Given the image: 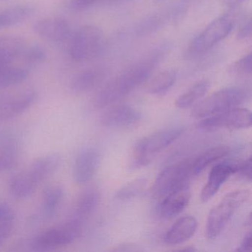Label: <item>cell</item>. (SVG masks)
Wrapping results in <instances>:
<instances>
[{
	"label": "cell",
	"instance_id": "7a4b0ae2",
	"mask_svg": "<svg viewBox=\"0 0 252 252\" xmlns=\"http://www.w3.org/2000/svg\"><path fill=\"white\" fill-rule=\"evenodd\" d=\"M63 158L58 153L44 155L35 159L26 169L17 172L10 180L9 191L17 199L27 198L39 186L61 167Z\"/></svg>",
	"mask_w": 252,
	"mask_h": 252
},
{
	"label": "cell",
	"instance_id": "5b68a950",
	"mask_svg": "<svg viewBox=\"0 0 252 252\" xmlns=\"http://www.w3.org/2000/svg\"><path fill=\"white\" fill-rule=\"evenodd\" d=\"M181 126H171L150 134L137 141L133 150V166L148 164L152 158L170 146L184 132Z\"/></svg>",
	"mask_w": 252,
	"mask_h": 252
},
{
	"label": "cell",
	"instance_id": "83f0119b",
	"mask_svg": "<svg viewBox=\"0 0 252 252\" xmlns=\"http://www.w3.org/2000/svg\"><path fill=\"white\" fill-rule=\"evenodd\" d=\"M177 72L172 69L163 70L155 75L147 85L149 94H160L167 91L175 84Z\"/></svg>",
	"mask_w": 252,
	"mask_h": 252
},
{
	"label": "cell",
	"instance_id": "e575fe53",
	"mask_svg": "<svg viewBox=\"0 0 252 252\" xmlns=\"http://www.w3.org/2000/svg\"><path fill=\"white\" fill-rule=\"evenodd\" d=\"M251 36H252V17L249 15L242 23L237 32V39L240 40H244L250 38Z\"/></svg>",
	"mask_w": 252,
	"mask_h": 252
},
{
	"label": "cell",
	"instance_id": "5bb4252c",
	"mask_svg": "<svg viewBox=\"0 0 252 252\" xmlns=\"http://www.w3.org/2000/svg\"><path fill=\"white\" fill-rule=\"evenodd\" d=\"M190 198L191 191L188 184L183 186L162 197L158 206V213L166 219L174 218L186 209Z\"/></svg>",
	"mask_w": 252,
	"mask_h": 252
},
{
	"label": "cell",
	"instance_id": "f546056e",
	"mask_svg": "<svg viewBox=\"0 0 252 252\" xmlns=\"http://www.w3.org/2000/svg\"><path fill=\"white\" fill-rule=\"evenodd\" d=\"M47 59L45 50L38 45H29L25 48L19 61L22 64L29 67L36 66L43 63Z\"/></svg>",
	"mask_w": 252,
	"mask_h": 252
},
{
	"label": "cell",
	"instance_id": "4fadbf2b",
	"mask_svg": "<svg viewBox=\"0 0 252 252\" xmlns=\"http://www.w3.org/2000/svg\"><path fill=\"white\" fill-rule=\"evenodd\" d=\"M101 156L95 149L88 148L78 154L73 165V176L76 184L83 185L94 178L100 164Z\"/></svg>",
	"mask_w": 252,
	"mask_h": 252
},
{
	"label": "cell",
	"instance_id": "30bf717a",
	"mask_svg": "<svg viewBox=\"0 0 252 252\" xmlns=\"http://www.w3.org/2000/svg\"><path fill=\"white\" fill-rule=\"evenodd\" d=\"M252 125V113L247 109L234 107L203 118L198 124L199 129L206 131L221 128L246 129Z\"/></svg>",
	"mask_w": 252,
	"mask_h": 252
},
{
	"label": "cell",
	"instance_id": "9c48e42d",
	"mask_svg": "<svg viewBox=\"0 0 252 252\" xmlns=\"http://www.w3.org/2000/svg\"><path fill=\"white\" fill-rule=\"evenodd\" d=\"M194 176L196 175L192 157L173 163L158 175L153 187V194L157 198L161 199L174 190L187 185Z\"/></svg>",
	"mask_w": 252,
	"mask_h": 252
},
{
	"label": "cell",
	"instance_id": "484cf974",
	"mask_svg": "<svg viewBox=\"0 0 252 252\" xmlns=\"http://www.w3.org/2000/svg\"><path fill=\"white\" fill-rule=\"evenodd\" d=\"M210 85V82L207 79H203L196 82L177 98L175 106L180 109H187L191 107L207 94Z\"/></svg>",
	"mask_w": 252,
	"mask_h": 252
},
{
	"label": "cell",
	"instance_id": "ac0fdd59",
	"mask_svg": "<svg viewBox=\"0 0 252 252\" xmlns=\"http://www.w3.org/2000/svg\"><path fill=\"white\" fill-rule=\"evenodd\" d=\"M108 70L101 66L90 67L77 73L70 82V88L76 94L89 92L105 80Z\"/></svg>",
	"mask_w": 252,
	"mask_h": 252
},
{
	"label": "cell",
	"instance_id": "ab89813d",
	"mask_svg": "<svg viewBox=\"0 0 252 252\" xmlns=\"http://www.w3.org/2000/svg\"><path fill=\"white\" fill-rule=\"evenodd\" d=\"M126 0H106V2H110V3H117V2H122Z\"/></svg>",
	"mask_w": 252,
	"mask_h": 252
},
{
	"label": "cell",
	"instance_id": "b9f144b4",
	"mask_svg": "<svg viewBox=\"0 0 252 252\" xmlns=\"http://www.w3.org/2000/svg\"><path fill=\"white\" fill-rule=\"evenodd\" d=\"M157 1H161V0H157Z\"/></svg>",
	"mask_w": 252,
	"mask_h": 252
},
{
	"label": "cell",
	"instance_id": "d6986e66",
	"mask_svg": "<svg viewBox=\"0 0 252 252\" xmlns=\"http://www.w3.org/2000/svg\"><path fill=\"white\" fill-rule=\"evenodd\" d=\"M100 201V193L95 188L85 190L78 197L70 219L85 225L88 218L96 210Z\"/></svg>",
	"mask_w": 252,
	"mask_h": 252
},
{
	"label": "cell",
	"instance_id": "9a60e30c",
	"mask_svg": "<svg viewBox=\"0 0 252 252\" xmlns=\"http://www.w3.org/2000/svg\"><path fill=\"white\" fill-rule=\"evenodd\" d=\"M140 112L129 105L116 106L101 116V124L105 127L126 128L133 126L141 121Z\"/></svg>",
	"mask_w": 252,
	"mask_h": 252
},
{
	"label": "cell",
	"instance_id": "ffe728a7",
	"mask_svg": "<svg viewBox=\"0 0 252 252\" xmlns=\"http://www.w3.org/2000/svg\"><path fill=\"white\" fill-rule=\"evenodd\" d=\"M197 227V221L193 216H185L178 219L165 234V243L171 246L181 244L191 238Z\"/></svg>",
	"mask_w": 252,
	"mask_h": 252
},
{
	"label": "cell",
	"instance_id": "cb8c5ba5",
	"mask_svg": "<svg viewBox=\"0 0 252 252\" xmlns=\"http://www.w3.org/2000/svg\"><path fill=\"white\" fill-rule=\"evenodd\" d=\"M34 12V8L28 4L14 5L0 11V29L11 27L27 20Z\"/></svg>",
	"mask_w": 252,
	"mask_h": 252
},
{
	"label": "cell",
	"instance_id": "52a82bcc",
	"mask_svg": "<svg viewBox=\"0 0 252 252\" xmlns=\"http://www.w3.org/2000/svg\"><path fill=\"white\" fill-rule=\"evenodd\" d=\"M105 45L104 32L98 26H82L73 34L69 54L78 63L89 61L101 54Z\"/></svg>",
	"mask_w": 252,
	"mask_h": 252
},
{
	"label": "cell",
	"instance_id": "d590c367",
	"mask_svg": "<svg viewBox=\"0 0 252 252\" xmlns=\"http://www.w3.org/2000/svg\"><path fill=\"white\" fill-rule=\"evenodd\" d=\"M252 249V234L251 232L247 233L245 235L241 245L237 249V252H250Z\"/></svg>",
	"mask_w": 252,
	"mask_h": 252
},
{
	"label": "cell",
	"instance_id": "ba28073f",
	"mask_svg": "<svg viewBox=\"0 0 252 252\" xmlns=\"http://www.w3.org/2000/svg\"><path fill=\"white\" fill-rule=\"evenodd\" d=\"M83 224L69 219L58 226L50 228L31 240L29 246L34 252H48L71 244L79 238Z\"/></svg>",
	"mask_w": 252,
	"mask_h": 252
},
{
	"label": "cell",
	"instance_id": "603a6c76",
	"mask_svg": "<svg viewBox=\"0 0 252 252\" xmlns=\"http://www.w3.org/2000/svg\"><path fill=\"white\" fill-rule=\"evenodd\" d=\"M64 191L58 184H53L45 189L42 196V207L39 219L48 220L52 218L63 204Z\"/></svg>",
	"mask_w": 252,
	"mask_h": 252
},
{
	"label": "cell",
	"instance_id": "7402d4cb",
	"mask_svg": "<svg viewBox=\"0 0 252 252\" xmlns=\"http://www.w3.org/2000/svg\"><path fill=\"white\" fill-rule=\"evenodd\" d=\"M19 144L15 137L0 132V174L12 169L19 158Z\"/></svg>",
	"mask_w": 252,
	"mask_h": 252
},
{
	"label": "cell",
	"instance_id": "74e56055",
	"mask_svg": "<svg viewBox=\"0 0 252 252\" xmlns=\"http://www.w3.org/2000/svg\"><path fill=\"white\" fill-rule=\"evenodd\" d=\"M224 5L228 8H234L245 2L246 0H222Z\"/></svg>",
	"mask_w": 252,
	"mask_h": 252
},
{
	"label": "cell",
	"instance_id": "f1b7e54d",
	"mask_svg": "<svg viewBox=\"0 0 252 252\" xmlns=\"http://www.w3.org/2000/svg\"><path fill=\"white\" fill-rule=\"evenodd\" d=\"M15 222V214L11 206L7 203H0V247L11 237Z\"/></svg>",
	"mask_w": 252,
	"mask_h": 252
},
{
	"label": "cell",
	"instance_id": "7c38bea8",
	"mask_svg": "<svg viewBox=\"0 0 252 252\" xmlns=\"http://www.w3.org/2000/svg\"><path fill=\"white\" fill-rule=\"evenodd\" d=\"M185 14V8L181 5H174L158 11L141 22L135 28V34L145 36L160 30L169 23H176Z\"/></svg>",
	"mask_w": 252,
	"mask_h": 252
},
{
	"label": "cell",
	"instance_id": "277c9868",
	"mask_svg": "<svg viewBox=\"0 0 252 252\" xmlns=\"http://www.w3.org/2000/svg\"><path fill=\"white\" fill-rule=\"evenodd\" d=\"M250 97L249 90L242 87H229L216 91L202 100L191 110L196 119L207 116L238 107Z\"/></svg>",
	"mask_w": 252,
	"mask_h": 252
},
{
	"label": "cell",
	"instance_id": "d4e9b609",
	"mask_svg": "<svg viewBox=\"0 0 252 252\" xmlns=\"http://www.w3.org/2000/svg\"><path fill=\"white\" fill-rule=\"evenodd\" d=\"M29 71V67L16 63L0 67V89H5L21 83L27 79Z\"/></svg>",
	"mask_w": 252,
	"mask_h": 252
},
{
	"label": "cell",
	"instance_id": "8992f818",
	"mask_svg": "<svg viewBox=\"0 0 252 252\" xmlns=\"http://www.w3.org/2000/svg\"><path fill=\"white\" fill-rule=\"evenodd\" d=\"M249 190H236L228 193L209 212L206 221V237L209 240L217 238L232 218L236 211L249 200Z\"/></svg>",
	"mask_w": 252,
	"mask_h": 252
},
{
	"label": "cell",
	"instance_id": "6da1fadb",
	"mask_svg": "<svg viewBox=\"0 0 252 252\" xmlns=\"http://www.w3.org/2000/svg\"><path fill=\"white\" fill-rule=\"evenodd\" d=\"M169 51L166 45L153 50L107 84L93 100L94 107L104 108L122 99L145 82Z\"/></svg>",
	"mask_w": 252,
	"mask_h": 252
},
{
	"label": "cell",
	"instance_id": "3957f363",
	"mask_svg": "<svg viewBox=\"0 0 252 252\" xmlns=\"http://www.w3.org/2000/svg\"><path fill=\"white\" fill-rule=\"evenodd\" d=\"M234 24L235 17L231 14L215 19L191 40L186 49L184 57L192 60L206 54L231 33Z\"/></svg>",
	"mask_w": 252,
	"mask_h": 252
},
{
	"label": "cell",
	"instance_id": "e0dca14e",
	"mask_svg": "<svg viewBox=\"0 0 252 252\" xmlns=\"http://www.w3.org/2000/svg\"><path fill=\"white\" fill-rule=\"evenodd\" d=\"M237 161H224L212 167L207 182L202 189L200 198L203 202L209 201L218 192L221 186L236 172Z\"/></svg>",
	"mask_w": 252,
	"mask_h": 252
},
{
	"label": "cell",
	"instance_id": "8d00e7d4",
	"mask_svg": "<svg viewBox=\"0 0 252 252\" xmlns=\"http://www.w3.org/2000/svg\"><path fill=\"white\" fill-rule=\"evenodd\" d=\"M141 250V249L138 246L131 243H122V245H119L111 249L113 252H138Z\"/></svg>",
	"mask_w": 252,
	"mask_h": 252
},
{
	"label": "cell",
	"instance_id": "4316f807",
	"mask_svg": "<svg viewBox=\"0 0 252 252\" xmlns=\"http://www.w3.org/2000/svg\"><path fill=\"white\" fill-rule=\"evenodd\" d=\"M229 147L225 146H218L202 152L197 156H193L194 172L195 175L201 173L209 165L215 163L217 160L225 157L229 153Z\"/></svg>",
	"mask_w": 252,
	"mask_h": 252
},
{
	"label": "cell",
	"instance_id": "4dcf8cb0",
	"mask_svg": "<svg viewBox=\"0 0 252 252\" xmlns=\"http://www.w3.org/2000/svg\"><path fill=\"white\" fill-rule=\"evenodd\" d=\"M147 185V180L144 178H138L131 181L125 187L121 188L116 192V198L119 200H126L136 197L142 192Z\"/></svg>",
	"mask_w": 252,
	"mask_h": 252
},
{
	"label": "cell",
	"instance_id": "8fae6325",
	"mask_svg": "<svg viewBox=\"0 0 252 252\" xmlns=\"http://www.w3.org/2000/svg\"><path fill=\"white\" fill-rule=\"evenodd\" d=\"M37 99V92L31 89L14 95L0 97V124L21 116L30 109Z\"/></svg>",
	"mask_w": 252,
	"mask_h": 252
},
{
	"label": "cell",
	"instance_id": "f35d334b",
	"mask_svg": "<svg viewBox=\"0 0 252 252\" xmlns=\"http://www.w3.org/2000/svg\"><path fill=\"white\" fill-rule=\"evenodd\" d=\"M175 251H176V252H195V251H197V249H196L195 248L193 247V246H188V247L181 248V249H175Z\"/></svg>",
	"mask_w": 252,
	"mask_h": 252
},
{
	"label": "cell",
	"instance_id": "2e32d148",
	"mask_svg": "<svg viewBox=\"0 0 252 252\" xmlns=\"http://www.w3.org/2000/svg\"><path fill=\"white\" fill-rule=\"evenodd\" d=\"M34 31L40 37L53 42H64L68 39L71 28L67 20L60 17H48L36 22Z\"/></svg>",
	"mask_w": 252,
	"mask_h": 252
},
{
	"label": "cell",
	"instance_id": "d6a6232c",
	"mask_svg": "<svg viewBox=\"0 0 252 252\" xmlns=\"http://www.w3.org/2000/svg\"><path fill=\"white\" fill-rule=\"evenodd\" d=\"M242 179L245 181H252V156L236 163V172Z\"/></svg>",
	"mask_w": 252,
	"mask_h": 252
},
{
	"label": "cell",
	"instance_id": "1f68e13d",
	"mask_svg": "<svg viewBox=\"0 0 252 252\" xmlns=\"http://www.w3.org/2000/svg\"><path fill=\"white\" fill-rule=\"evenodd\" d=\"M252 52L248 53L247 54L242 57L240 60L233 63L229 67L231 73L237 76H247L252 74Z\"/></svg>",
	"mask_w": 252,
	"mask_h": 252
},
{
	"label": "cell",
	"instance_id": "44dd1931",
	"mask_svg": "<svg viewBox=\"0 0 252 252\" xmlns=\"http://www.w3.org/2000/svg\"><path fill=\"white\" fill-rule=\"evenodd\" d=\"M27 43L17 36L0 37V67L10 65L19 62Z\"/></svg>",
	"mask_w": 252,
	"mask_h": 252
},
{
	"label": "cell",
	"instance_id": "60d3db41",
	"mask_svg": "<svg viewBox=\"0 0 252 252\" xmlns=\"http://www.w3.org/2000/svg\"><path fill=\"white\" fill-rule=\"evenodd\" d=\"M5 1H8V0H0V2H5Z\"/></svg>",
	"mask_w": 252,
	"mask_h": 252
},
{
	"label": "cell",
	"instance_id": "836d02e7",
	"mask_svg": "<svg viewBox=\"0 0 252 252\" xmlns=\"http://www.w3.org/2000/svg\"><path fill=\"white\" fill-rule=\"evenodd\" d=\"M104 2H106V0H71L70 6L72 9L80 11V10L91 8Z\"/></svg>",
	"mask_w": 252,
	"mask_h": 252
}]
</instances>
